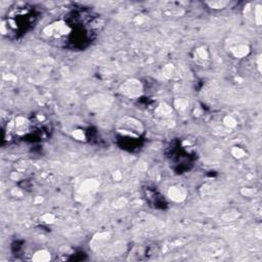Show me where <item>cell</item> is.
Instances as JSON below:
<instances>
[{
  "label": "cell",
  "mask_w": 262,
  "mask_h": 262,
  "mask_svg": "<svg viewBox=\"0 0 262 262\" xmlns=\"http://www.w3.org/2000/svg\"><path fill=\"white\" fill-rule=\"evenodd\" d=\"M38 14L32 6L24 5L12 8L2 23V32L3 34L17 36L34 26Z\"/></svg>",
  "instance_id": "cell-1"
},
{
  "label": "cell",
  "mask_w": 262,
  "mask_h": 262,
  "mask_svg": "<svg viewBox=\"0 0 262 262\" xmlns=\"http://www.w3.org/2000/svg\"><path fill=\"white\" fill-rule=\"evenodd\" d=\"M227 50L228 53L234 58H244L248 56L251 51V47L247 40L242 38L241 36H235L229 38L227 41Z\"/></svg>",
  "instance_id": "cell-2"
},
{
  "label": "cell",
  "mask_w": 262,
  "mask_h": 262,
  "mask_svg": "<svg viewBox=\"0 0 262 262\" xmlns=\"http://www.w3.org/2000/svg\"><path fill=\"white\" fill-rule=\"evenodd\" d=\"M159 253V249L157 245L150 244H142L138 246H134L130 253L129 259L134 261H142V260H149L157 256Z\"/></svg>",
  "instance_id": "cell-3"
},
{
  "label": "cell",
  "mask_w": 262,
  "mask_h": 262,
  "mask_svg": "<svg viewBox=\"0 0 262 262\" xmlns=\"http://www.w3.org/2000/svg\"><path fill=\"white\" fill-rule=\"evenodd\" d=\"M142 193L150 207L155 209H162V210L166 209L168 205L167 201L164 198V195L157 189V187L146 185L142 188Z\"/></svg>",
  "instance_id": "cell-4"
},
{
  "label": "cell",
  "mask_w": 262,
  "mask_h": 262,
  "mask_svg": "<svg viewBox=\"0 0 262 262\" xmlns=\"http://www.w3.org/2000/svg\"><path fill=\"white\" fill-rule=\"evenodd\" d=\"M120 91L127 98L136 99L141 96L143 87H142V84L140 81H138L136 79H129L121 85Z\"/></svg>",
  "instance_id": "cell-5"
},
{
  "label": "cell",
  "mask_w": 262,
  "mask_h": 262,
  "mask_svg": "<svg viewBox=\"0 0 262 262\" xmlns=\"http://www.w3.org/2000/svg\"><path fill=\"white\" fill-rule=\"evenodd\" d=\"M222 253H223V246L221 245V243L211 242L208 245L204 246L202 255L208 259H218L223 255Z\"/></svg>",
  "instance_id": "cell-6"
},
{
  "label": "cell",
  "mask_w": 262,
  "mask_h": 262,
  "mask_svg": "<svg viewBox=\"0 0 262 262\" xmlns=\"http://www.w3.org/2000/svg\"><path fill=\"white\" fill-rule=\"evenodd\" d=\"M193 59L200 67H207L210 63V53L205 46L198 47L193 52Z\"/></svg>",
  "instance_id": "cell-7"
},
{
  "label": "cell",
  "mask_w": 262,
  "mask_h": 262,
  "mask_svg": "<svg viewBox=\"0 0 262 262\" xmlns=\"http://www.w3.org/2000/svg\"><path fill=\"white\" fill-rule=\"evenodd\" d=\"M248 8H250L248 11V17H251L255 25L260 26V24H261V5L254 4V6H252V7L249 6Z\"/></svg>",
  "instance_id": "cell-8"
},
{
  "label": "cell",
  "mask_w": 262,
  "mask_h": 262,
  "mask_svg": "<svg viewBox=\"0 0 262 262\" xmlns=\"http://www.w3.org/2000/svg\"><path fill=\"white\" fill-rule=\"evenodd\" d=\"M206 5L209 6V8L214 9V10H220L224 9L227 5H229L228 1H209L206 2Z\"/></svg>",
  "instance_id": "cell-9"
},
{
  "label": "cell",
  "mask_w": 262,
  "mask_h": 262,
  "mask_svg": "<svg viewBox=\"0 0 262 262\" xmlns=\"http://www.w3.org/2000/svg\"><path fill=\"white\" fill-rule=\"evenodd\" d=\"M33 259L36 261H47L50 259V255L46 251H39L35 254Z\"/></svg>",
  "instance_id": "cell-10"
}]
</instances>
